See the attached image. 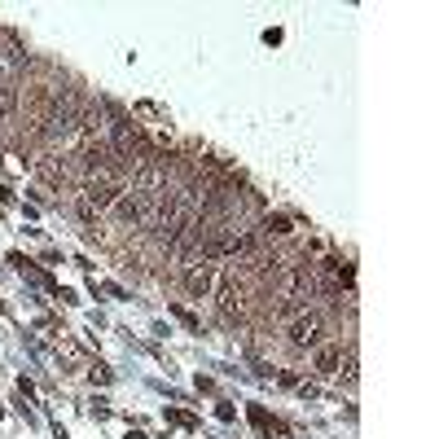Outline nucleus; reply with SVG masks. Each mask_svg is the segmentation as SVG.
I'll return each mask as SVG.
<instances>
[{"mask_svg":"<svg viewBox=\"0 0 439 439\" xmlns=\"http://www.w3.org/2000/svg\"><path fill=\"white\" fill-rule=\"evenodd\" d=\"M216 264L211 260H194L189 268H185V277H180V286H185V295L189 299H211V290H216Z\"/></svg>","mask_w":439,"mask_h":439,"instance_id":"1","label":"nucleus"},{"mask_svg":"<svg viewBox=\"0 0 439 439\" xmlns=\"http://www.w3.org/2000/svg\"><path fill=\"white\" fill-rule=\"evenodd\" d=\"M321 329H325V325H321L317 312H303V317L290 321V343H295V347H317V343H321Z\"/></svg>","mask_w":439,"mask_h":439,"instance_id":"2","label":"nucleus"},{"mask_svg":"<svg viewBox=\"0 0 439 439\" xmlns=\"http://www.w3.org/2000/svg\"><path fill=\"white\" fill-rule=\"evenodd\" d=\"M242 312H246L242 290H238V286H224V290H220V317H224V321H242Z\"/></svg>","mask_w":439,"mask_h":439,"instance_id":"3","label":"nucleus"},{"mask_svg":"<svg viewBox=\"0 0 439 439\" xmlns=\"http://www.w3.org/2000/svg\"><path fill=\"white\" fill-rule=\"evenodd\" d=\"M339 365H343L339 347H321V351H317V369H321V374H339Z\"/></svg>","mask_w":439,"mask_h":439,"instance_id":"4","label":"nucleus"},{"mask_svg":"<svg viewBox=\"0 0 439 439\" xmlns=\"http://www.w3.org/2000/svg\"><path fill=\"white\" fill-rule=\"evenodd\" d=\"M260 228H264V238H286V233H290V220H286V216H264Z\"/></svg>","mask_w":439,"mask_h":439,"instance_id":"5","label":"nucleus"},{"mask_svg":"<svg viewBox=\"0 0 439 439\" xmlns=\"http://www.w3.org/2000/svg\"><path fill=\"white\" fill-rule=\"evenodd\" d=\"M246 413H250V422H255V426H260V430H281V422H277V418H268V413H264L260 404H250Z\"/></svg>","mask_w":439,"mask_h":439,"instance_id":"6","label":"nucleus"},{"mask_svg":"<svg viewBox=\"0 0 439 439\" xmlns=\"http://www.w3.org/2000/svg\"><path fill=\"white\" fill-rule=\"evenodd\" d=\"M167 422H171V426H185V430L198 426V418H194V413H185V408H167Z\"/></svg>","mask_w":439,"mask_h":439,"instance_id":"7","label":"nucleus"},{"mask_svg":"<svg viewBox=\"0 0 439 439\" xmlns=\"http://www.w3.org/2000/svg\"><path fill=\"white\" fill-rule=\"evenodd\" d=\"M171 317H180V321H185L189 329H198V317L189 312V307H180V303H171Z\"/></svg>","mask_w":439,"mask_h":439,"instance_id":"8","label":"nucleus"},{"mask_svg":"<svg viewBox=\"0 0 439 439\" xmlns=\"http://www.w3.org/2000/svg\"><path fill=\"white\" fill-rule=\"evenodd\" d=\"M92 382L106 386V382H110V369H106V365H97V369H92Z\"/></svg>","mask_w":439,"mask_h":439,"instance_id":"9","label":"nucleus"},{"mask_svg":"<svg viewBox=\"0 0 439 439\" xmlns=\"http://www.w3.org/2000/svg\"><path fill=\"white\" fill-rule=\"evenodd\" d=\"M127 439H145V435H141V430H127Z\"/></svg>","mask_w":439,"mask_h":439,"instance_id":"10","label":"nucleus"}]
</instances>
